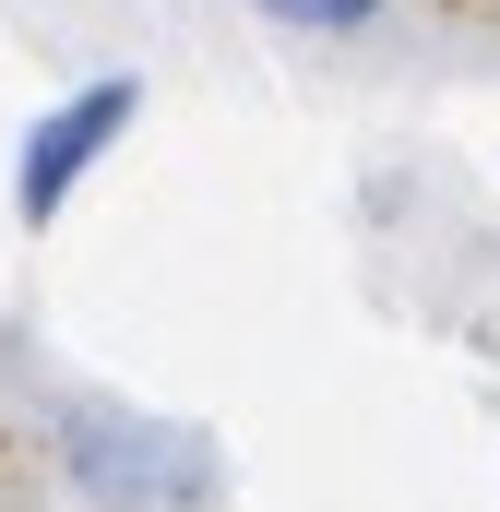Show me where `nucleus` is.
I'll return each instance as SVG.
<instances>
[{
    "label": "nucleus",
    "instance_id": "obj_3",
    "mask_svg": "<svg viewBox=\"0 0 500 512\" xmlns=\"http://www.w3.org/2000/svg\"><path fill=\"white\" fill-rule=\"evenodd\" d=\"M262 24H286V36H358V24H381V0H250Z\"/></svg>",
    "mask_w": 500,
    "mask_h": 512
},
{
    "label": "nucleus",
    "instance_id": "obj_1",
    "mask_svg": "<svg viewBox=\"0 0 500 512\" xmlns=\"http://www.w3.org/2000/svg\"><path fill=\"white\" fill-rule=\"evenodd\" d=\"M48 453H60L72 501L96 512H191L215 489V453L167 417H131V405H48Z\"/></svg>",
    "mask_w": 500,
    "mask_h": 512
},
{
    "label": "nucleus",
    "instance_id": "obj_2",
    "mask_svg": "<svg viewBox=\"0 0 500 512\" xmlns=\"http://www.w3.org/2000/svg\"><path fill=\"white\" fill-rule=\"evenodd\" d=\"M131 108H143V84H131V72H96L84 96H60L48 120L24 131V155H12V203H24V227H48V215L108 167V143L131 131Z\"/></svg>",
    "mask_w": 500,
    "mask_h": 512
}]
</instances>
